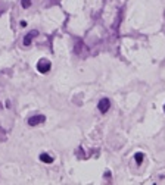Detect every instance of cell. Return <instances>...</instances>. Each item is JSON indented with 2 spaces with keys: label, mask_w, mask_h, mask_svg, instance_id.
<instances>
[{
  "label": "cell",
  "mask_w": 165,
  "mask_h": 185,
  "mask_svg": "<svg viewBox=\"0 0 165 185\" xmlns=\"http://www.w3.org/2000/svg\"><path fill=\"white\" fill-rule=\"evenodd\" d=\"M31 1H33V0H21V6H22L24 9H28V7L31 6Z\"/></svg>",
  "instance_id": "7"
},
{
  "label": "cell",
  "mask_w": 165,
  "mask_h": 185,
  "mask_svg": "<svg viewBox=\"0 0 165 185\" xmlns=\"http://www.w3.org/2000/svg\"><path fill=\"white\" fill-rule=\"evenodd\" d=\"M143 157H145L143 153H136V154H134V160H136V163L140 165V163L143 162Z\"/></svg>",
  "instance_id": "6"
},
{
  "label": "cell",
  "mask_w": 165,
  "mask_h": 185,
  "mask_svg": "<svg viewBox=\"0 0 165 185\" xmlns=\"http://www.w3.org/2000/svg\"><path fill=\"white\" fill-rule=\"evenodd\" d=\"M37 34H39L37 31H31L28 36H25V38H24V46H30V44H31V40H33V37H34V36H37Z\"/></svg>",
  "instance_id": "4"
},
{
  "label": "cell",
  "mask_w": 165,
  "mask_h": 185,
  "mask_svg": "<svg viewBox=\"0 0 165 185\" xmlns=\"http://www.w3.org/2000/svg\"><path fill=\"white\" fill-rule=\"evenodd\" d=\"M164 110H165V106H164Z\"/></svg>",
  "instance_id": "8"
},
{
  "label": "cell",
  "mask_w": 165,
  "mask_h": 185,
  "mask_svg": "<svg viewBox=\"0 0 165 185\" xmlns=\"http://www.w3.org/2000/svg\"><path fill=\"white\" fill-rule=\"evenodd\" d=\"M109 107H111V103H109L108 99H102V100L99 102V104H97V109L102 112V113H106V112L109 110Z\"/></svg>",
  "instance_id": "2"
},
{
  "label": "cell",
  "mask_w": 165,
  "mask_h": 185,
  "mask_svg": "<svg viewBox=\"0 0 165 185\" xmlns=\"http://www.w3.org/2000/svg\"><path fill=\"white\" fill-rule=\"evenodd\" d=\"M40 160L43 163H52V162H53V157H50L47 153H43V154H40Z\"/></svg>",
  "instance_id": "5"
},
{
  "label": "cell",
  "mask_w": 165,
  "mask_h": 185,
  "mask_svg": "<svg viewBox=\"0 0 165 185\" xmlns=\"http://www.w3.org/2000/svg\"><path fill=\"white\" fill-rule=\"evenodd\" d=\"M37 71H39L40 74L49 72V71H50V62H47V60H40V62L37 63Z\"/></svg>",
  "instance_id": "1"
},
{
  "label": "cell",
  "mask_w": 165,
  "mask_h": 185,
  "mask_svg": "<svg viewBox=\"0 0 165 185\" xmlns=\"http://www.w3.org/2000/svg\"><path fill=\"white\" fill-rule=\"evenodd\" d=\"M46 120V118L43 116V115H39V116H33V118H30L28 119V125H31V126H36V125H39V123H43Z\"/></svg>",
  "instance_id": "3"
}]
</instances>
